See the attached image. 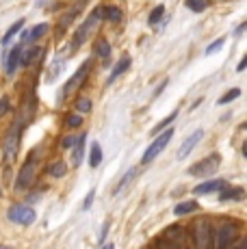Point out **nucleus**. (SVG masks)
Returning a JSON list of instances; mask_svg holds the SVG:
<instances>
[{"label": "nucleus", "instance_id": "obj_1", "mask_svg": "<svg viewBox=\"0 0 247 249\" xmlns=\"http://www.w3.org/2000/svg\"><path fill=\"white\" fill-rule=\"evenodd\" d=\"M100 20H104V4H100V7L93 9L91 16H89L87 20L80 24V28L76 31V35H74L72 50H78V48L85 44V39H87V37L91 35L93 31H96V26H98V22H100Z\"/></svg>", "mask_w": 247, "mask_h": 249}, {"label": "nucleus", "instance_id": "obj_2", "mask_svg": "<svg viewBox=\"0 0 247 249\" xmlns=\"http://www.w3.org/2000/svg\"><path fill=\"white\" fill-rule=\"evenodd\" d=\"M22 124L24 119H18L11 128H9L7 137L2 141V159H4V165H13L16 160V154H18V143H20V130H22Z\"/></svg>", "mask_w": 247, "mask_h": 249}, {"label": "nucleus", "instance_id": "obj_3", "mask_svg": "<svg viewBox=\"0 0 247 249\" xmlns=\"http://www.w3.org/2000/svg\"><path fill=\"white\" fill-rule=\"evenodd\" d=\"M91 65H93V61L89 59V61H85L83 65L78 68V71L72 76V78L65 83V87H63V93H61V100H65V98H70L72 93H76L80 87H83V83L87 80V76H89V71H91Z\"/></svg>", "mask_w": 247, "mask_h": 249}, {"label": "nucleus", "instance_id": "obj_4", "mask_svg": "<svg viewBox=\"0 0 247 249\" xmlns=\"http://www.w3.org/2000/svg\"><path fill=\"white\" fill-rule=\"evenodd\" d=\"M219 165H221V156L211 154L204 160H199V162H195V165L189 167V174L197 176V178H208V176H215V171L219 169Z\"/></svg>", "mask_w": 247, "mask_h": 249}, {"label": "nucleus", "instance_id": "obj_5", "mask_svg": "<svg viewBox=\"0 0 247 249\" xmlns=\"http://www.w3.org/2000/svg\"><path fill=\"white\" fill-rule=\"evenodd\" d=\"M212 236H215V230H212L211 221L197 219V221L193 223V241H195L197 247H208L212 241Z\"/></svg>", "mask_w": 247, "mask_h": 249}, {"label": "nucleus", "instance_id": "obj_6", "mask_svg": "<svg viewBox=\"0 0 247 249\" xmlns=\"http://www.w3.org/2000/svg\"><path fill=\"white\" fill-rule=\"evenodd\" d=\"M9 221L18 223V226H31L35 221V210L31 206H24V204H13L7 213Z\"/></svg>", "mask_w": 247, "mask_h": 249}, {"label": "nucleus", "instance_id": "obj_7", "mask_svg": "<svg viewBox=\"0 0 247 249\" xmlns=\"http://www.w3.org/2000/svg\"><path fill=\"white\" fill-rule=\"evenodd\" d=\"M172 137H174V130L169 128V130H165V132H159V137L154 139V143L145 150V154H143V165H148V162H152L156 159V156L160 154V152L167 147V143L172 141Z\"/></svg>", "mask_w": 247, "mask_h": 249}, {"label": "nucleus", "instance_id": "obj_8", "mask_svg": "<svg viewBox=\"0 0 247 249\" xmlns=\"http://www.w3.org/2000/svg\"><path fill=\"white\" fill-rule=\"evenodd\" d=\"M35 169H37V160H35V156H28L26 162L22 165V169H20V174H18V178H16V189L18 191H24L28 189V186L33 184V178H35Z\"/></svg>", "mask_w": 247, "mask_h": 249}, {"label": "nucleus", "instance_id": "obj_9", "mask_svg": "<svg viewBox=\"0 0 247 249\" xmlns=\"http://www.w3.org/2000/svg\"><path fill=\"white\" fill-rule=\"evenodd\" d=\"M215 234H217L215 245L219 249H226V247H230L232 243L236 241V226H234V223H223V226L217 230Z\"/></svg>", "mask_w": 247, "mask_h": 249}, {"label": "nucleus", "instance_id": "obj_10", "mask_svg": "<svg viewBox=\"0 0 247 249\" xmlns=\"http://www.w3.org/2000/svg\"><path fill=\"white\" fill-rule=\"evenodd\" d=\"M26 41H28V33H24V35H22V41H20V44H18V46L13 48L11 52H9L7 65H4V68H7V74H9V76H13V74H16L18 68H20V65H22V48H24Z\"/></svg>", "mask_w": 247, "mask_h": 249}, {"label": "nucleus", "instance_id": "obj_11", "mask_svg": "<svg viewBox=\"0 0 247 249\" xmlns=\"http://www.w3.org/2000/svg\"><path fill=\"white\" fill-rule=\"evenodd\" d=\"M202 139H204V130H195L191 137H187V139H184L182 147H180V150H178V159H187V156L191 154L193 150H195V145H197L199 141H202Z\"/></svg>", "mask_w": 247, "mask_h": 249}, {"label": "nucleus", "instance_id": "obj_12", "mask_svg": "<svg viewBox=\"0 0 247 249\" xmlns=\"http://www.w3.org/2000/svg\"><path fill=\"white\" fill-rule=\"evenodd\" d=\"M219 199L221 202H241L245 199V191L241 186H223L219 191Z\"/></svg>", "mask_w": 247, "mask_h": 249}, {"label": "nucleus", "instance_id": "obj_13", "mask_svg": "<svg viewBox=\"0 0 247 249\" xmlns=\"http://www.w3.org/2000/svg\"><path fill=\"white\" fill-rule=\"evenodd\" d=\"M182 238H184V230L180 226H169L163 232V243H167V245H180Z\"/></svg>", "mask_w": 247, "mask_h": 249}, {"label": "nucleus", "instance_id": "obj_14", "mask_svg": "<svg viewBox=\"0 0 247 249\" xmlns=\"http://www.w3.org/2000/svg\"><path fill=\"white\" fill-rule=\"evenodd\" d=\"M226 186V182L223 180H211V182H204V184H197L195 189H193V193L195 195H206V193H219V191Z\"/></svg>", "mask_w": 247, "mask_h": 249}, {"label": "nucleus", "instance_id": "obj_15", "mask_svg": "<svg viewBox=\"0 0 247 249\" xmlns=\"http://www.w3.org/2000/svg\"><path fill=\"white\" fill-rule=\"evenodd\" d=\"M128 68H130V56H128V54H124L122 59L115 63V68L111 70V76H108V80H106V83H108V85H111V83H115V80L120 78V76H122V74H124V71H126Z\"/></svg>", "mask_w": 247, "mask_h": 249}, {"label": "nucleus", "instance_id": "obj_16", "mask_svg": "<svg viewBox=\"0 0 247 249\" xmlns=\"http://www.w3.org/2000/svg\"><path fill=\"white\" fill-rule=\"evenodd\" d=\"M93 52H96V56L104 59V63H108V59H111V44L106 39H98L96 46H93Z\"/></svg>", "mask_w": 247, "mask_h": 249}, {"label": "nucleus", "instance_id": "obj_17", "mask_svg": "<svg viewBox=\"0 0 247 249\" xmlns=\"http://www.w3.org/2000/svg\"><path fill=\"white\" fill-rule=\"evenodd\" d=\"M85 141H87V135H80L76 139V147H74V154H72V162L74 167L80 165V160H83V154H85Z\"/></svg>", "mask_w": 247, "mask_h": 249}, {"label": "nucleus", "instance_id": "obj_18", "mask_svg": "<svg viewBox=\"0 0 247 249\" xmlns=\"http://www.w3.org/2000/svg\"><path fill=\"white\" fill-rule=\"evenodd\" d=\"M195 210H199V204L191 199V202H180V204L174 208V214L182 217V214H191V213H195Z\"/></svg>", "mask_w": 247, "mask_h": 249}, {"label": "nucleus", "instance_id": "obj_19", "mask_svg": "<svg viewBox=\"0 0 247 249\" xmlns=\"http://www.w3.org/2000/svg\"><path fill=\"white\" fill-rule=\"evenodd\" d=\"M41 56H44V48H33V50H28L26 54H22V65H33V63H37Z\"/></svg>", "mask_w": 247, "mask_h": 249}, {"label": "nucleus", "instance_id": "obj_20", "mask_svg": "<svg viewBox=\"0 0 247 249\" xmlns=\"http://www.w3.org/2000/svg\"><path fill=\"white\" fill-rule=\"evenodd\" d=\"M22 28H24V20H18V22L13 24V26L2 35V41H0V44H2V46H9V44H11V39L22 31Z\"/></svg>", "mask_w": 247, "mask_h": 249}, {"label": "nucleus", "instance_id": "obj_21", "mask_svg": "<svg viewBox=\"0 0 247 249\" xmlns=\"http://www.w3.org/2000/svg\"><path fill=\"white\" fill-rule=\"evenodd\" d=\"M48 174L52 176V178H63V176L68 174V162H63V160L52 162V165L48 167Z\"/></svg>", "mask_w": 247, "mask_h": 249}, {"label": "nucleus", "instance_id": "obj_22", "mask_svg": "<svg viewBox=\"0 0 247 249\" xmlns=\"http://www.w3.org/2000/svg\"><path fill=\"white\" fill-rule=\"evenodd\" d=\"M104 20L108 22H120L122 20V9L120 7H113V4H104Z\"/></svg>", "mask_w": 247, "mask_h": 249}, {"label": "nucleus", "instance_id": "obj_23", "mask_svg": "<svg viewBox=\"0 0 247 249\" xmlns=\"http://www.w3.org/2000/svg\"><path fill=\"white\" fill-rule=\"evenodd\" d=\"M100 162H102V150H100V143H93L91 154H89V165L96 169V167H100Z\"/></svg>", "mask_w": 247, "mask_h": 249}, {"label": "nucleus", "instance_id": "obj_24", "mask_svg": "<svg viewBox=\"0 0 247 249\" xmlns=\"http://www.w3.org/2000/svg\"><path fill=\"white\" fill-rule=\"evenodd\" d=\"M48 24H37L35 28H33L31 33H28V39H33V41H37V39H41V37L46 35V33H48Z\"/></svg>", "mask_w": 247, "mask_h": 249}, {"label": "nucleus", "instance_id": "obj_25", "mask_svg": "<svg viewBox=\"0 0 247 249\" xmlns=\"http://www.w3.org/2000/svg\"><path fill=\"white\" fill-rule=\"evenodd\" d=\"M74 108L78 113H89V111H91V100L85 98V95H80V98L74 102Z\"/></svg>", "mask_w": 247, "mask_h": 249}, {"label": "nucleus", "instance_id": "obj_26", "mask_svg": "<svg viewBox=\"0 0 247 249\" xmlns=\"http://www.w3.org/2000/svg\"><path fill=\"white\" fill-rule=\"evenodd\" d=\"M163 13H165V7H163V4H159V7L152 9V13H150V18H148V24H150V26H156V24H159V20L163 18Z\"/></svg>", "mask_w": 247, "mask_h": 249}, {"label": "nucleus", "instance_id": "obj_27", "mask_svg": "<svg viewBox=\"0 0 247 249\" xmlns=\"http://www.w3.org/2000/svg\"><path fill=\"white\" fill-rule=\"evenodd\" d=\"M187 7L195 13H202L208 7V0H187Z\"/></svg>", "mask_w": 247, "mask_h": 249}, {"label": "nucleus", "instance_id": "obj_28", "mask_svg": "<svg viewBox=\"0 0 247 249\" xmlns=\"http://www.w3.org/2000/svg\"><path fill=\"white\" fill-rule=\"evenodd\" d=\"M239 95H241V89H236V87H234V89H230L226 95H221V98H219V104H228V102H232V100H236Z\"/></svg>", "mask_w": 247, "mask_h": 249}, {"label": "nucleus", "instance_id": "obj_29", "mask_svg": "<svg viewBox=\"0 0 247 249\" xmlns=\"http://www.w3.org/2000/svg\"><path fill=\"white\" fill-rule=\"evenodd\" d=\"M174 119H176V113H172L167 119H163V122H160V124H156V126L152 128V132H154V135H159V132H163V128H167L169 124L174 122Z\"/></svg>", "mask_w": 247, "mask_h": 249}, {"label": "nucleus", "instance_id": "obj_30", "mask_svg": "<svg viewBox=\"0 0 247 249\" xmlns=\"http://www.w3.org/2000/svg\"><path fill=\"white\" fill-rule=\"evenodd\" d=\"M80 124H83V117H80V115H68V119H65V126L68 128H78Z\"/></svg>", "mask_w": 247, "mask_h": 249}, {"label": "nucleus", "instance_id": "obj_31", "mask_svg": "<svg viewBox=\"0 0 247 249\" xmlns=\"http://www.w3.org/2000/svg\"><path fill=\"white\" fill-rule=\"evenodd\" d=\"M223 41H226V39H223V37H221V39H217L215 44H211V46L206 48V54H212V52H217V50H219V48L223 46Z\"/></svg>", "mask_w": 247, "mask_h": 249}, {"label": "nucleus", "instance_id": "obj_32", "mask_svg": "<svg viewBox=\"0 0 247 249\" xmlns=\"http://www.w3.org/2000/svg\"><path fill=\"white\" fill-rule=\"evenodd\" d=\"M135 174H137V171H135V169H130V171H128V174H126V176H124L122 184H120V186H117V191H122V189H124V186H126V184H128V182H130L132 178H135Z\"/></svg>", "mask_w": 247, "mask_h": 249}, {"label": "nucleus", "instance_id": "obj_33", "mask_svg": "<svg viewBox=\"0 0 247 249\" xmlns=\"http://www.w3.org/2000/svg\"><path fill=\"white\" fill-rule=\"evenodd\" d=\"M72 145H76V137H65L63 141H61V147H63V150H70Z\"/></svg>", "mask_w": 247, "mask_h": 249}, {"label": "nucleus", "instance_id": "obj_34", "mask_svg": "<svg viewBox=\"0 0 247 249\" xmlns=\"http://www.w3.org/2000/svg\"><path fill=\"white\" fill-rule=\"evenodd\" d=\"M9 108H11V104H9V98H7V95H4V98L0 100V117H2V115L7 113Z\"/></svg>", "mask_w": 247, "mask_h": 249}, {"label": "nucleus", "instance_id": "obj_35", "mask_svg": "<svg viewBox=\"0 0 247 249\" xmlns=\"http://www.w3.org/2000/svg\"><path fill=\"white\" fill-rule=\"evenodd\" d=\"M93 197H96V191H89V195H87V199H85V204H83V208L87 210L89 206H91V202H93Z\"/></svg>", "mask_w": 247, "mask_h": 249}, {"label": "nucleus", "instance_id": "obj_36", "mask_svg": "<svg viewBox=\"0 0 247 249\" xmlns=\"http://www.w3.org/2000/svg\"><path fill=\"white\" fill-rule=\"evenodd\" d=\"M243 70H247V54L243 56V61L239 63V71H243Z\"/></svg>", "mask_w": 247, "mask_h": 249}, {"label": "nucleus", "instance_id": "obj_37", "mask_svg": "<svg viewBox=\"0 0 247 249\" xmlns=\"http://www.w3.org/2000/svg\"><path fill=\"white\" fill-rule=\"evenodd\" d=\"M243 31H247V22L243 24V26H239V28H236V35H241V33H243Z\"/></svg>", "mask_w": 247, "mask_h": 249}, {"label": "nucleus", "instance_id": "obj_38", "mask_svg": "<svg viewBox=\"0 0 247 249\" xmlns=\"http://www.w3.org/2000/svg\"><path fill=\"white\" fill-rule=\"evenodd\" d=\"M239 247H241V249H247V238H245V241H241V243H239Z\"/></svg>", "mask_w": 247, "mask_h": 249}, {"label": "nucleus", "instance_id": "obj_39", "mask_svg": "<svg viewBox=\"0 0 247 249\" xmlns=\"http://www.w3.org/2000/svg\"><path fill=\"white\" fill-rule=\"evenodd\" d=\"M241 130H247V122H245V124H241Z\"/></svg>", "mask_w": 247, "mask_h": 249}, {"label": "nucleus", "instance_id": "obj_40", "mask_svg": "<svg viewBox=\"0 0 247 249\" xmlns=\"http://www.w3.org/2000/svg\"><path fill=\"white\" fill-rule=\"evenodd\" d=\"M243 154L247 156V143H245V145H243Z\"/></svg>", "mask_w": 247, "mask_h": 249}, {"label": "nucleus", "instance_id": "obj_41", "mask_svg": "<svg viewBox=\"0 0 247 249\" xmlns=\"http://www.w3.org/2000/svg\"><path fill=\"white\" fill-rule=\"evenodd\" d=\"M0 197H2V189H0Z\"/></svg>", "mask_w": 247, "mask_h": 249}]
</instances>
